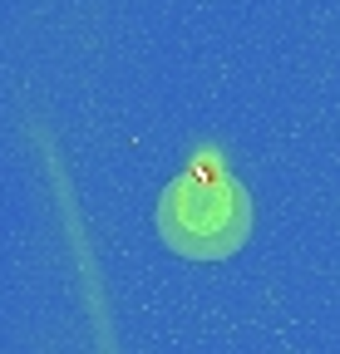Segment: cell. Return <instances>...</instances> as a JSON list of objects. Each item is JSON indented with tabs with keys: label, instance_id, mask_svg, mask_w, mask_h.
Returning <instances> with one entry per match:
<instances>
[{
	"label": "cell",
	"instance_id": "obj_1",
	"mask_svg": "<svg viewBox=\"0 0 340 354\" xmlns=\"http://www.w3.org/2000/svg\"><path fill=\"white\" fill-rule=\"evenodd\" d=\"M153 221L168 251L188 261H222L237 256L251 236V197L237 177L183 172L163 187Z\"/></svg>",
	"mask_w": 340,
	"mask_h": 354
}]
</instances>
